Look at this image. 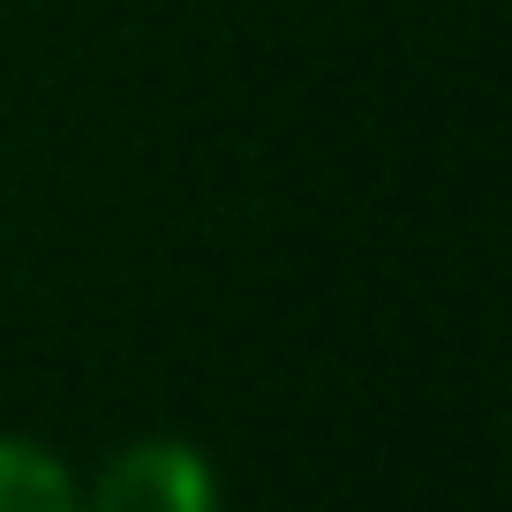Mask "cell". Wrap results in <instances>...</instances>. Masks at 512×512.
I'll return each mask as SVG.
<instances>
[{
  "label": "cell",
  "instance_id": "obj_1",
  "mask_svg": "<svg viewBox=\"0 0 512 512\" xmlns=\"http://www.w3.org/2000/svg\"><path fill=\"white\" fill-rule=\"evenodd\" d=\"M91 512H219V482H211L204 452L181 437H144L98 475Z\"/></svg>",
  "mask_w": 512,
  "mask_h": 512
},
{
  "label": "cell",
  "instance_id": "obj_2",
  "mask_svg": "<svg viewBox=\"0 0 512 512\" xmlns=\"http://www.w3.org/2000/svg\"><path fill=\"white\" fill-rule=\"evenodd\" d=\"M0 512H83L76 475H68L46 445L0 437Z\"/></svg>",
  "mask_w": 512,
  "mask_h": 512
}]
</instances>
